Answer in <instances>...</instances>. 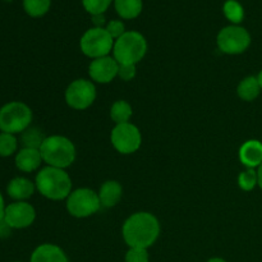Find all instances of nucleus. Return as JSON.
I'll list each match as a JSON object with an SVG mask.
<instances>
[{
  "label": "nucleus",
  "mask_w": 262,
  "mask_h": 262,
  "mask_svg": "<svg viewBox=\"0 0 262 262\" xmlns=\"http://www.w3.org/2000/svg\"><path fill=\"white\" fill-rule=\"evenodd\" d=\"M30 262H69L68 257L59 246L45 243L36 248L31 255Z\"/></svg>",
  "instance_id": "obj_17"
},
{
  "label": "nucleus",
  "mask_w": 262,
  "mask_h": 262,
  "mask_svg": "<svg viewBox=\"0 0 262 262\" xmlns=\"http://www.w3.org/2000/svg\"><path fill=\"white\" fill-rule=\"evenodd\" d=\"M20 135H22L20 141H22L23 147L27 148H38L40 150L41 145H42L43 140H45L41 130H38L37 128H28V129H26Z\"/></svg>",
  "instance_id": "obj_23"
},
{
  "label": "nucleus",
  "mask_w": 262,
  "mask_h": 262,
  "mask_svg": "<svg viewBox=\"0 0 262 262\" xmlns=\"http://www.w3.org/2000/svg\"><path fill=\"white\" fill-rule=\"evenodd\" d=\"M113 3L114 0H82L84 10L91 15L105 14Z\"/></svg>",
  "instance_id": "obj_25"
},
{
  "label": "nucleus",
  "mask_w": 262,
  "mask_h": 262,
  "mask_svg": "<svg viewBox=\"0 0 262 262\" xmlns=\"http://www.w3.org/2000/svg\"><path fill=\"white\" fill-rule=\"evenodd\" d=\"M256 171H257V186L262 189V164L256 169Z\"/></svg>",
  "instance_id": "obj_33"
},
{
  "label": "nucleus",
  "mask_w": 262,
  "mask_h": 262,
  "mask_svg": "<svg viewBox=\"0 0 262 262\" xmlns=\"http://www.w3.org/2000/svg\"><path fill=\"white\" fill-rule=\"evenodd\" d=\"M5 205H4V199H3V194L0 192V220L4 219V212H5Z\"/></svg>",
  "instance_id": "obj_32"
},
{
  "label": "nucleus",
  "mask_w": 262,
  "mask_h": 262,
  "mask_svg": "<svg viewBox=\"0 0 262 262\" xmlns=\"http://www.w3.org/2000/svg\"><path fill=\"white\" fill-rule=\"evenodd\" d=\"M32 122V110L22 101H10L0 107V130L10 135L23 133Z\"/></svg>",
  "instance_id": "obj_5"
},
{
  "label": "nucleus",
  "mask_w": 262,
  "mask_h": 262,
  "mask_svg": "<svg viewBox=\"0 0 262 262\" xmlns=\"http://www.w3.org/2000/svg\"><path fill=\"white\" fill-rule=\"evenodd\" d=\"M223 13L232 25H241L245 19V8L237 0H227L223 5Z\"/></svg>",
  "instance_id": "obj_21"
},
{
  "label": "nucleus",
  "mask_w": 262,
  "mask_h": 262,
  "mask_svg": "<svg viewBox=\"0 0 262 262\" xmlns=\"http://www.w3.org/2000/svg\"><path fill=\"white\" fill-rule=\"evenodd\" d=\"M147 53V41L138 31H127L114 41L113 58L119 64L137 66Z\"/></svg>",
  "instance_id": "obj_4"
},
{
  "label": "nucleus",
  "mask_w": 262,
  "mask_h": 262,
  "mask_svg": "<svg viewBox=\"0 0 262 262\" xmlns=\"http://www.w3.org/2000/svg\"><path fill=\"white\" fill-rule=\"evenodd\" d=\"M133 115V109L130 104L125 100H118L110 107V118L115 124L128 123Z\"/></svg>",
  "instance_id": "obj_20"
},
{
  "label": "nucleus",
  "mask_w": 262,
  "mask_h": 262,
  "mask_svg": "<svg viewBox=\"0 0 262 262\" xmlns=\"http://www.w3.org/2000/svg\"><path fill=\"white\" fill-rule=\"evenodd\" d=\"M91 20L94 27H100V28H105L106 26V18H105V14H96V15H91Z\"/></svg>",
  "instance_id": "obj_30"
},
{
  "label": "nucleus",
  "mask_w": 262,
  "mask_h": 262,
  "mask_svg": "<svg viewBox=\"0 0 262 262\" xmlns=\"http://www.w3.org/2000/svg\"><path fill=\"white\" fill-rule=\"evenodd\" d=\"M239 160L247 169H257L262 164V141H246L239 148Z\"/></svg>",
  "instance_id": "obj_13"
},
{
  "label": "nucleus",
  "mask_w": 262,
  "mask_h": 262,
  "mask_svg": "<svg viewBox=\"0 0 262 262\" xmlns=\"http://www.w3.org/2000/svg\"><path fill=\"white\" fill-rule=\"evenodd\" d=\"M158 217L147 211L135 212L124 222L122 235L129 248H146L154 245L160 235Z\"/></svg>",
  "instance_id": "obj_1"
},
{
  "label": "nucleus",
  "mask_w": 262,
  "mask_h": 262,
  "mask_svg": "<svg viewBox=\"0 0 262 262\" xmlns=\"http://www.w3.org/2000/svg\"><path fill=\"white\" fill-rule=\"evenodd\" d=\"M207 262H227V261L223 260V258H220V257H214V258H210Z\"/></svg>",
  "instance_id": "obj_34"
},
{
  "label": "nucleus",
  "mask_w": 262,
  "mask_h": 262,
  "mask_svg": "<svg viewBox=\"0 0 262 262\" xmlns=\"http://www.w3.org/2000/svg\"><path fill=\"white\" fill-rule=\"evenodd\" d=\"M105 30L107 31V33H109L113 38H114V41L127 32V31H125V26L122 19L109 20V22L106 23V26H105Z\"/></svg>",
  "instance_id": "obj_27"
},
{
  "label": "nucleus",
  "mask_w": 262,
  "mask_h": 262,
  "mask_svg": "<svg viewBox=\"0 0 262 262\" xmlns=\"http://www.w3.org/2000/svg\"><path fill=\"white\" fill-rule=\"evenodd\" d=\"M112 145L118 152L123 155H130L140 150L142 145V135L137 125L130 122L123 124H115L110 135Z\"/></svg>",
  "instance_id": "obj_9"
},
{
  "label": "nucleus",
  "mask_w": 262,
  "mask_h": 262,
  "mask_svg": "<svg viewBox=\"0 0 262 262\" xmlns=\"http://www.w3.org/2000/svg\"><path fill=\"white\" fill-rule=\"evenodd\" d=\"M18 141L14 135L10 133H0V156L2 158H8L12 156L17 151Z\"/></svg>",
  "instance_id": "obj_24"
},
{
  "label": "nucleus",
  "mask_w": 262,
  "mask_h": 262,
  "mask_svg": "<svg viewBox=\"0 0 262 262\" xmlns=\"http://www.w3.org/2000/svg\"><path fill=\"white\" fill-rule=\"evenodd\" d=\"M238 186L243 191H252L257 186V171L256 169H246L238 176Z\"/></svg>",
  "instance_id": "obj_26"
},
{
  "label": "nucleus",
  "mask_w": 262,
  "mask_h": 262,
  "mask_svg": "<svg viewBox=\"0 0 262 262\" xmlns=\"http://www.w3.org/2000/svg\"><path fill=\"white\" fill-rule=\"evenodd\" d=\"M66 102L74 110H86L96 100V87L90 79L78 78L69 83L66 90Z\"/></svg>",
  "instance_id": "obj_10"
},
{
  "label": "nucleus",
  "mask_w": 262,
  "mask_h": 262,
  "mask_svg": "<svg viewBox=\"0 0 262 262\" xmlns=\"http://www.w3.org/2000/svg\"><path fill=\"white\" fill-rule=\"evenodd\" d=\"M251 35L243 26L229 25L222 28L216 36L217 48L228 55L243 54L251 45Z\"/></svg>",
  "instance_id": "obj_6"
},
{
  "label": "nucleus",
  "mask_w": 262,
  "mask_h": 262,
  "mask_svg": "<svg viewBox=\"0 0 262 262\" xmlns=\"http://www.w3.org/2000/svg\"><path fill=\"white\" fill-rule=\"evenodd\" d=\"M79 48L86 56L91 59L102 58L113 53L114 38L107 33L105 28L91 27L82 35Z\"/></svg>",
  "instance_id": "obj_8"
},
{
  "label": "nucleus",
  "mask_w": 262,
  "mask_h": 262,
  "mask_svg": "<svg viewBox=\"0 0 262 262\" xmlns=\"http://www.w3.org/2000/svg\"><path fill=\"white\" fill-rule=\"evenodd\" d=\"M35 189L36 184L27 178H23V177H17L8 183L7 193L14 201H26L27 199L32 197Z\"/></svg>",
  "instance_id": "obj_15"
},
{
  "label": "nucleus",
  "mask_w": 262,
  "mask_h": 262,
  "mask_svg": "<svg viewBox=\"0 0 262 262\" xmlns=\"http://www.w3.org/2000/svg\"><path fill=\"white\" fill-rule=\"evenodd\" d=\"M43 163L54 168L67 169L76 160V146L69 138L54 135L45 137L40 147Z\"/></svg>",
  "instance_id": "obj_3"
},
{
  "label": "nucleus",
  "mask_w": 262,
  "mask_h": 262,
  "mask_svg": "<svg viewBox=\"0 0 262 262\" xmlns=\"http://www.w3.org/2000/svg\"><path fill=\"white\" fill-rule=\"evenodd\" d=\"M257 79H258V82H260V86H261V90H262V69L260 71V73H258Z\"/></svg>",
  "instance_id": "obj_35"
},
{
  "label": "nucleus",
  "mask_w": 262,
  "mask_h": 262,
  "mask_svg": "<svg viewBox=\"0 0 262 262\" xmlns=\"http://www.w3.org/2000/svg\"><path fill=\"white\" fill-rule=\"evenodd\" d=\"M118 71H119V63L110 55L92 59L89 66L90 78L101 84L114 81L115 77H118Z\"/></svg>",
  "instance_id": "obj_12"
},
{
  "label": "nucleus",
  "mask_w": 262,
  "mask_h": 262,
  "mask_svg": "<svg viewBox=\"0 0 262 262\" xmlns=\"http://www.w3.org/2000/svg\"><path fill=\"white\" fill-rule=\"evenodd\" d=\"M10 232H12V228L5 223V220H0V238L9 237Z\"/></svg>",
  "instance_id": "obj_31"
},
{
  "label": "nucleus",
  "mask_w": 262,
  "mask_h": 262,
  "mask_svg": "<svg viewBox=\"0 0 262 262\" xmlns=\"http://www.w3.org/2000/svg\"><path fill=\"white\" fill-rule=\"evenodd\" d=\"M137 73V68L133 64H119V71H118V77L122 81L129 82L132 81Z\"/></svg>",
  "instance_id": "obj_29"
},
{
  "label": "nucleus",
  "mask_w": 262,
  "mask_h": 262,
  "mask_svg": "<svg viewBox=\"0 0 262 262\" xmlns=\"http://www.w3.org/2000/svg\"><path fill=\"white\" fill-rule=\"evenodd\" d=\"M125 262H148V252L146 248H129L125 255Z\"/></svg>",
  "instance_id": "obj_28"
},
{
  "label": "nucleus",
  "mask_w": 262,
  "mask_h": 262,
  "mask_svg": "<svg viewBox=\"0 0 262 262\" xmlns=\"http://www.w3.org/2000/svg\"><path fill=\"white\" fill-rule=\"evenodd\" d=\"M36 219V210L26 201H15L5 207L4 220L12 229L31 227Z\"/></svg>",
  "instance_id": "obj_11"
},
{
  "label": "nucleus",
  "mask_w": 262,
  "mask_h": 262,
  "mask_svg": "<svg viewBox=\"0 0 262 262\" xmlns=\"http://www.w3.org/2000/svg\"><path fill=\"white\" fill-rule=\"evenodd\" d=\"M35 184L36 189L51 201L67 200L72 193V179L66 169L45 166L36 176Z\"/></svg>",
  "instance_id": "obj_2"
},
{
  "label": "nucleus",
  "mask_w": 262,
  "mask_h": 262,
  "mask_svg": "<svg viewBox=\"0 0 262 262\" xmlns=\"http://www.w3.org/2000/svg\"><path fill=\"white\" fill-rule=\"evenodd\" d=\"M114 8L117 14L122 19H135L140 17L143 9L142 0H114Z\"/></svg>",
  "instance_id": "obj_18"
},
{
  "label": "nucleus",
  "mask_w": 262,
  "mask_h": 262,
  "mask_svg": "<svg viewBox=\"0 0 262 262\" xmlns=\"http://www.w3.org/2000/svg\"><path fill=\"white\" fill-rule=\"evenodd\" d=\"M42 158L38 148L23 147L15 155V166L23 173H32L42 164Z\"/></svg>",
  "instance_id": "obj_14"
},
{
  "label": "nucleus",
  "mask_w": 262,
  "mask_h": 262,
  "mask_svg": "<svg viewBox=\"0 0 262 262\" xmlns=\"http://www.w3.org/2000/svg\"><path fill=\"white\" fill-rule=\"evenodd\" d=\"M97 194H99L101 206L112 209V207L117 206L122 200L123 187L118 181H106L100 187Z\"/></svg>",
  "instance_id": "obj_16"
},
{
  "label": "nucleus",
  "mask_w": 262,
  "mask_h": 262,
  "mask_svg": "<svg viewBox=\"0 0 262 262\" xmlns=\"http://www.w3.org/2000/svg\"><path fill=\"white\" fill-rule=\"evenodd\" d=\"M67 211L77 219L92 216L101 209L99 194L90 188H78L72 191L66 201Z\"/></svg>",
  "instance_id": "obj_7"
},
{
  "label": "nucleus",
  "mask_w": 262,
  "mask_h": 262,
  "mask_svg": "<svg viewBox=\"0 0 262 262\" xmlns=\"http://www.w3.org/2000/svg\"><path fill=\"white\" fill-rule=\"evenodd\" d=\"M261 86L260 82H258L257 77L255 76H248L245 77L242 81L239 82L237 87V94L239 96L241 100L243 101H253V100L257 99L261 94Z\"/></svg>",
  "instance_id": "obj_19"
},
{
  "label": "nucleus",
  "mask_w": 262,
  "mask_h": 262,
  "mask_svg": "<svg viewBox=\"0 0 262 262\" xmlns=\"http://www.w3.org/2000/svg\"><path fill=\"white\" fill-rule=\"evenodd\" d=\"M51 0H23V9L30 17L40 18L48 14Z\"/></svg>",
  "instance_id": "obj_22"
}]
</instances>
